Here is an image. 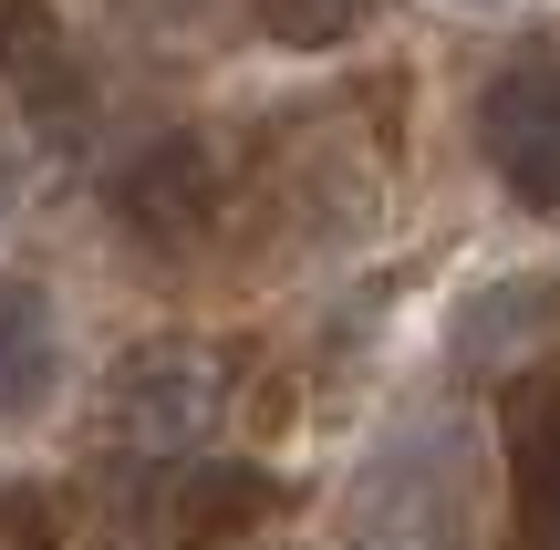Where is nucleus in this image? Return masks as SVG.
<instances>
[{"label": "nucleus", "instance_id": "7ed1b4c3", "mask_svg": "<svg viewBox=\"0 0 560 550\" xmlns=\"http://www.w3.org/2000/svg\"><path fill=\"white\" fill-rule=\"evenodd\" d=\"M115 219L136 229L145 249H198L208 239V219H219V156H208L198 136H156V145H136V156L115 166Z\"/></svg>", "mask_w": 560, "mask_h": 550}, {"label": "nucleus", "instance_id": "1a4fd4ad", "mask_svg": "<svg viewBox=\"0 0 560 550\" xmlns=\"http://www.w3.org/2000/svg\"><path fill=\"white\" fill-rule=\"evenodd\" d=\"M374 11H395V0H260V32L291 42V52H332V42H353Z\"/></svg>", "mask_w": 560, "mask_h": 550}, {"label": "nucleus", "instance_id": "f03ea898", "mask_svg": "<svg viewBox=\"0 0 560 550\" xmlns=\"http://www.w3.org/2000/svg\"><path fill=\"white\" fill-rule=\"evenodd\" d=\"M478 145L529 219H560V62H509L478 94Z\"/></svg>", "mask_w": 560, "mask_h": 550}, {"label": "nucleus", "instance_id": "0eeeda50", "mask_svg": "<svg viewBox=\"0 0 560 550\" xmlns=\"http://www.w3.org/2000/svg\"><path fill=\"white\" fill-rule=\"evenodd\" d=\"M280 519V478L270 468H240V457H208V468H177L166 478V530L177 540H240Z\"/></svg>", "mask_w": 560, "mask_h": 550}, {"label": "nucleus", "instance_id": "9b49d317", "mask_svg": "<svg viewBox=\"0 0 560 550\" xmlns=\"http://www.w3.org/2000/svg\"><path fill=\"white\" fill-rule=\"evenodd\" d=\"M457 11H499V0H457Z\"/></svg>", "mask_w": 560, "mask_h": 550}, {"label": "nucleus", "instance_id": "39448f33", "mask_svg": "<svg viewBox=\"0 0 560 550\" xmlns=\"http://www.w3.org/2000/svg\"><path fill=\"white\" fill-rule=\"evenodd\" d=\"M499 447H509V489H520L529 530H560V364H529L499 395Z\"/></svg>", "mask_w": 560, "mask_h": 550}, {"label": "nucleus", "instance_id": "f257e3e1", "mask_svg": "<svg viewBox=\"0 0 560 550\" xmlns=\"http://www.w3.org/2000/svg\"><path fill=\"white\" fill-rule=\"evenodd\" d=\"M229 406H240V353L229 343H136L94 395V436L177 468L229 426Z\"/></svg>", "mask_w": 560, "mask_h": 550}, {"label": "nucleus", "instance_id": "423d86ee", "mask_svg": "<svg viewBox=\"0 0 560 550\" xmlns=\"http://www.w3.org/2000/svg\"><path fill=\"white\" fill-rule=\"evenodd\" d=\"M0 83L32 115H83V62L52 0H0Z\"/></svg>", "mask_w": 560, "mask_h": 550}, {"label": "nucleus", "instance_id": "9d476101", "mask_svg": "<svg viewBox=\"0 0 560 550\" xmlns=\"http://www.w3.org/2000/svg\"><path fill=\"white\" fill-rule=\"evenodd\" d=\"M21 198V166H11V145H0V208H11Z\"/></svg>", "mask_w": 560, "mask_h": 550}, {"label": "nucleus", "instance_id": "20e7f679", "mask_svg": "<svg viewBox=\"0 0 560 550\" xmlns=\"http://www.w3.org/2000/svg\"><path fill=\"white\" fill-rule=\"evenodd\" d=\"M363 499L374 510H363V530L342 550H467V489L425 468V447H405Z\"/></svg>", "mask_w": 560, "mask_h": 550}, {"label": "nucleus", "instance_id": "6e6552de", "mask_svg": "<svg viewBox=\"0 0 560 550\" xmlns=\"http://www.w3.org/2000/svg\"><path fill=\"white\" fill-rule=\"evenodd\" d=\"M52 374H62V332H52V302H42L32 281H11V270H0V426L42 416Z\"/></svg>", "mask_w": 560, "mask_h": 550}]
</instances>
